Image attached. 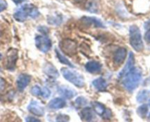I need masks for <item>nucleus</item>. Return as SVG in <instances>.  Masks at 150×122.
<instances>
[{
    "mask_svg": "<svg viewBox=\"0 0 150 122\" xmlns=\"http://www.w3.org/2000/svg\"><path fill=\"white\" fill-rule=\"evenodd\" d=\"M51 95V91L50 90V89L47 88V87H43L42 88V94H41V97H44V99H47L50 97Z\"/></svg>",
    "mask_w": 150,
    "mask_h": 122,
    "instance_id": "obj_27",
    "label": "nucleus"
},
{
    "mask_svg": "<svg viewBox=\"0 0 150 122\" xmlns=\"http://www.w3.org/2000/svg\"><path fill=\"white\" fill-rule=\"evenodd\" d=\"M87 103L88 100L83 97H78V98L76 99V101H75V104H76V105L79 107H83V106H85L86 104H87Z\"/></svg>",
    "mask_w": 150,
    "mask_h": 122,
    "instance_id": "obj_26",
    "label": "nucleus"
},
{
    "mask_svg": "<svg viewBox=\"0 0 150 122\" xmlns=\"http://www.w3.org/2000/svg\"><path fill=\"white\" fill-rule=\"evenodd\" d=\"M8 8V3L5 0H0V13L6 10Z\"/></svg>",
    "mask_w": 150,
    "mask_h": 122,
    "instance_id": "obj_28",
    "label": "nucleus"
},
{
    "mask_svg": "<svg viewBox=\"0 0 150 122\" xmlns=\"http://www.w3.org/2000/svg\"><path fill=\"white\" fill-rule=\"evenodd\" d=\"M92 84H93V87L99 91H105L107 89V87H108L106 80L102 78V77H99V78L94 80Z\"/></svg>",
    "mask_w": 150,
    "mask_h": 122,
    "instance_id": "obj_16",
    "label": "nucleus"
},
{
    "mask_svg": "<svg viewBox=\"0 0 150 122\" xmlns=\"http://www.w3.org/2000/svg\"><path fill=\"white\" fill-rule=\"evenodd\" d=\"M13 2H14L15 4H16V5H18V4L21 3L22 2H24V0H12Z\"/></svg>",
    "mask_w": 150,
    "mask_h": 122,
    "instance_id": "obj_33",
    "label": "nucleus"
},
{
    "mask_svg": "<svg viewBox=\"0 0 150 122\" xmlns=\"http://www.w3.org/2000/svg\"><path fill=\"white\" fill-rule=\"evenodd\" d=\"M30 76L27 74H21L18 77L16 80L17 87L19 91H23L30 83Z\"/></svg>",
    "mask_w": 150,
    "mask_h": 122,
    "instance_id": "obj_8",
    "label": "nucleus"
},
{
    "mask_svg": "<svg viewBox=\"0 0 150 122\" xmlns=\"http://www.w3.org/2000/svg\"><path fill=\"white\" fill-rule=\"evenodd\" d=\"M137 113H138V116H141V118H145L146 116L148 113V107L146 104H143V105L140 106L137 110Z\"/></svg>",
    "mask_w": 150,
    "mask_h": 122,
    "instance_id": "obj_24",
    "label": "nucleus"
},
{
    "mask_svg": "<svg viewBox=\"0 0 150 122\" xmlns=\"http://www.w3.org/2000/svg\"><path fill=\"white\" fill-rule=\"evenodd\" d=\"M31 93L35 97H40L42 94V88L38 85H35L32 87Z\"/></svg>",
    "mask_w": 150,
    "mask_h": 122,
    "instance_id": "obj_25",
    "label": "nucleus"
},
{
    "mask_svg": "<svg viewBox=\"0 0 150 122\" xmlns=\"http://www.w3.org/2000/svg\"><path fill=\"white\" fill-rule=\"evenodd\" d=\"M69 120V116H66V115L60 114L57 117V121H68Z\"/></svg>",
    "mask_w": 150,
    "mask_h": 122,
    "instance_id": "obj_29",
    "label": "nucleus"
},
{
    "mask_svg": "<svg viewBox=\"0 0 150 122\" xmlns=\"http://www.w3.org/2000/svg\"><path fill=\"white\" fill-rule=\"evenodd\" d=\"M61 51L67 55H74L77 53V44L71 39H65L60 44Z\"/></svg>",
    "mask_w": 150,
    "mask_h": 122,
    "instance_id": "obj_5",
    "label": "nucleus"
},
{
    "mask_svg": "<svg viewBox=\"0 0 150 122\" xmlns=\"http://www.w3.org/2000/svg\"><path fill=\"white\" fill-rule=\"evenodd\" d=\"M44 71L46 74H47L49 77H52V78L56 79L59 77V73L57 71V70L53 66V65H52L50 63H47L44 66Z\"/></svg>",
    "mask_w": 150,
    "mask_h": 122,
    "instance_id": "obj_17",
    "label": "nucleus"
},
{
    "mask_svg": "<svg viewBox=\"0 0 150 122\" xmlns=\"http://www.w3.org/2000/svg\"><path fill=\"white\" fill-rule=\"evenodd\" d=\"M27 110L37 116H43L45 113L44 106L37 101H32L27 107Z\"/></svg>",
    "mask_w": 150,
    "mask_h": 122,
    "instance_id": "obj_7",
    "label": "nucleus"
},
{
    "mask_svg": "<svg viewBox=\"0 0 150 122\" xmlns=\"http://www.w3.org/2000/svg\"><path fill=\"white\" fill-rule=\"evenodd\" d=\"M6 68L13 71L16 68L17 59H18V50L16 49L11 48L7 52L6 56Z\"/></svg>",
    "mask_w": 150,
    "mask_h": 122,
    "instance_id": "obj_6",
    "label": "nucleus"
},
{
    "mask_svg": "<svg viewBox=\"0 0 150 122\" xmlns=\"http://www.w3.org/2000/svg\"><path fill=\"white\" fill-rule=\"evenodd\" d=\"M149 107H150V100H149Z\"/></svg>",
    "mask_w": 150,
    "mask_h": 122,
    "instance_id": "obj_35",
    "label": "nucleus"
},
{
    "mask_svg": "<svg viewBox=\"0 0 150 122\" xmlns=\"http://www.w3.org/2000/svg\"><path fill=\"white\" fill-rule=\"evenodd\" d=\"M63 21V18L59 14H55V15H51L49 16L48 18H47V21L49 24H52V25H60Z\"/></svg>",
    "mask_w": 150,
    "mask_h": 122,
    "instance_id": "obj_21",
    "label": "nucleus"
},
{
    "mask_svg": "<svg viewBox=\"0 0 150 122\" xmlns=\"http://www.w3.org/2000/svg\"><path fill=\"white\" fill-rule=\"evenodd\" d=\"M55 53H56V54H57V57L59 59V60H60V62L61 63L64 64V65L69 66V67H71V68H73L74 67L73 64H72L71 63L66 57H64V56H63V54H62L61 53H60V51L57 49H55Z\"/></svg>",
    "mask_w": 150,
    "mask_h": 122,
    "instance_id": "obj_22",
    "label": "nucleus"
},
{
    "mask_svg": "<svg viewBox=\"0 0 150 122\" xmlns=\"http://www.w3.org/2000/svg\"><path fill=\"white\" fill-rule=\"evenodd\" d=\"M57 92L60 96H62V97L66 99H72L77 94L76 91H74L73 89L70 88L67 86H60V87H58Z\"/></svg>",
    "mask_w": 150,
    "mask_h": 122,
    "instance_id": "obj_9",
    "label": "nucleus"
},
{
    "mask_svg": "<svg viewBox=\"0 0 150 122\" xmlns=\"http://www.w3.org/2000/svg\"><path fill=\"white\" fill-rule=\"evenodd\" d=\"M5 86H6V82L3 78L0 77V92H2L5 90Z\"/></svg>",
    "mask_w": 150,
    "mask_h": 122,
    "instance_id": "obj_30",
    "label": "nucleus"
},
{
    "mask_svg": "<svg viewBox=\"0 0 150 122\" xmlns=\"http://www.w3.org/2000/svg\"><path fill=\"white\" fill-rule=\"evenodd\" d=\"M66 102L62 98H55L54 99L51 100L49 103L48 106L50 108L57 110V109H61L66 106Z\"/></svg>",
    "mask_w": 150,
    "mask_h": 122,
    "instance_id": "obj_15",
    "label": "nucleus"
},
{
    "mask_svg": "<svg viewBox=\"0 0 150 122\" xmlns=\"http://www.w3.org/2000/svg\"><path fill=\"white\" fill-rule=\"evenodd\" d=\"M148 97H149V92L147 91V90H141V91L138 94V96H137V101L140 103L144 102L146 101Z\"/></svg>",
    "mask_w": 150,
    "mask_h": 122,
    "instance_id": "obj_23",
    "label": "nucleus"
},
{
    "mask_svg": "<svg viewBox=\"0 0 150 122\" xmlns=\"http://www.w3.org/2000/svg\"><path fill=\"white\" fill-rule=\"evenodd\" d=\"M35 46L38 49L44 53H47L51 49L52 41L46 35H38L35 38Z\"/></svg>",
    "mask_w": 150,
    "mask_h": 122,
    "instance_id": "obj_4",
    "label": "nucleus"
},
{
    "mask_svg": "<svg viewBox=\"0 0 150 122\" xmlns=\"http://www.w3.org/2000/svg\"><path fill=\"white\" fill-rule=\"evenodd\" d=\"M134 65H135V57H134L132 52H130L129 54V57H128V61L127 62L126 65L124 67L123 69H122V71H121V72L119 73V77H120V78L123 77L127 73H128L130 70H132V68H133Z\"/></svg>",
    "mask_w": 150,
    "mask_h": 122,
    "instance_id": "obj_10",
    "label": "nucleus"
},
{
    "mask_svg": "<svg viewBox=\"0 0 150 122\" xmlns=\"http://www.w3.org/2000/svg\"><path fill=\"white\" fill-rule=\"evenodd\" d=\"M14 18L17 21H19V22H24V21H26L28 17L27 13L25 12V11L24 10V8L22 7L19 8L18 11H16L15 12L13 15Z\"/></svg>",
    "mask_w": 150,
    "mask_h": 122,
    "instance_id": "obj_19",
    "label": "nucleus"
},
{
    "mask_svg": "<svg viewBox=\"0 0 150 122\" xmlns=\"http://www.w3.org/2000/svg\"><path fill=\"white\" fill-rule=\"evenodd\" d=\"M92 106H93V109L95 113H96V114H98L99 116L102 117L107 110L105 108V105H103L101 103L98 102H92Z\"/></svg>",
    "mask_w": 150,
    "mask_h": 122,
    "instance_id": "obj_20",
    "label": "nucleus"
},
{
    "mask_svg": "<svg viewBox=\"0 0 150 122\" xmlns=\"http://www.w3.org/2000/svg\"><path fill=\"white\" fill-rule=\"evenodd\" d=\"M26 121L39 122L40 120H38L37 118H33V117H27V118H26Z\"/></svg>",
    "mask_w": 150,
    "mask_h": 122,
    "instance_id": "obj_32",
    "label": "nucleus"
},
{
    "mask_svg": "<svg viewBox=\"0 0 150 122\" xmlns=\"http://www.w3.org/2000/svg\"><path fill=\"white\" fill-rule=\"evenodd\" d=\"M141 77L142 74L141 70L139 68H133L122 77V84L127 90L131 92L138 87L141 80Z\"/></svg>",
    "mask_w": 150,
    "mask_h": 122,
    "instance_id": "obj_1",
    "label": "nucleus"
},
{
    "mask_svg": "<svg viewBox=\"0 0 150 122\" xmlns=\"http://www.w3.org/2000/svg\"><path fill=\"white\" fill-rule=\"evenodd\" d=\"M82 21L87 25H93L96 27H105L100 20L93 17H83Z\"/></svg>",
    "mask_w": 150,
    "mask_h": 122,
    "instance_id": "obj_18",
    "label": "nucleus"
},
{
    "mask_svg": "<svg viewBox=\"0 0 150 122\" xmlns=\"http://www.w3.org/2000/svg\"><path fill=\"white\" fill-rule=\"evenodd\" d=\"M102 65L97 61H89L86 65V69L91 74L97 73L101 71Z\"/></svg>",
    "mask_w": 150,
    "mask_h": 122,
    "instance_id": "obj_14",
    "label": "nucleus"
},
{
    "mask_svg": "<svg viewBox=\"0 0 150 122\" xmlns=\"http://www.w3.org/2000/svg\"><path fill=\"white\" fill-rule=\"evenodd\" d=\"M144 38H145L146 41L149 44H150V29L146 32L145 34V36H144Z\"/></svg>",
    "mask_w": 150,
    "mask_h": 122,
    "instance_id": "obj_31",
    "label": "nucleus"
},
{
    "mask_svg": "<svg viewBox=\"0 0 150 122\" xmlns=\"http://www.w3.org/2000/svg\"><path fill=\"white\" fill-rule=\"evenodd\" d=\"M2 58V54H0V60H1V59Z\"/></svg>",
    "mask_w": 150,
    "mask_h": 122,
    "instance_id": "obj_34",
    "label": "nucleus"
},
{
    "mask_svg": "<svg viewBox=\"0 0 150 122\" xmlns=\"http://www.w3.org/2000/svg\"><path fill=\"white\" fill-rule=\"evenodd\" d=\"M127 57V49L125 48H119L116 51L113 57V61L116 65H121Z\"/></svg>",
    "mask_w": 150,
    "mask_h": 122,
    "instance_id": "obj_12",
    "label": "nucleus"
},
{
    "mask_svg": "<svg viewBox=\"0 0 150 122\" xmlns=\"http://www.w3.org/2000/svg\"><path fill=\"white\" fill-rule=\"evenodd\" d=\"M80 118L84 121H91L94 118V113L93 109L91 107H85L80 113Z\"/></svg>",
    "mask_w": 150,
    "mask_h": 122,
    "instance_id": "obj_13",
    "label": "nucleus"
},
{
    "mask_svg": "<svg viewBox=\"0 0 150 122\" xmlns=\"http://www.w3.org/2000/svg\"><path fill=\"white\" fill-rule=\"evenodd\" d=\"M61 72L63 77L67 81L70 82L71 83H72V84L78 87H84V78H83V75H81L79 72L74 71V70L69 69L68 68H62Z\"/></svg>",
    "mask_w": 150,
    "mask_h": 122,
    "instance_id": "obj_2",
    "label": "nucleus"
},
{
    "mask_svg": "<svg viewBox=\"0 0 150 122\" xmlns=\"http://www.w3.org/2000/svg\"><path fill=\"white\" fill-rule=\"evenodd\" d=\"M129 42L136 51H141L144 49L141 32L136 25H132L129 27Z\"/></svg>",
    "mask_w": 150,
    "mask_h": 122,
    "instance_id": "obj_3",
    "label": "nucleus"
},
{
    "mask_svg": "<svg viewBox=\"0 0 150 122\" xmlns=\"http://www.w3.org/2000/svg\"><path fill=\"white\" fill-rule=\"evenodd\" d=\"M22 8L27 13L28 17H30V18H36L40 15V12L38 11V8L32 4H25L23 5Z\"/></svg>",
    "mask_w": 150,
    "mask_h": 122,
    "instance_id": "obj_11",
    "label": "nucleus"
}]
</instances>
